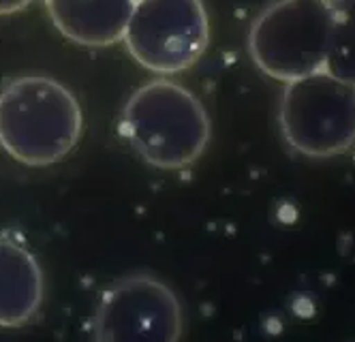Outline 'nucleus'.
Returning a JSON list of instances; mask_svg holds the SVG:
<instances>
[{
	"mask_svg": "<svg viewBox=\"0 0 355 342\" xmlns=\"http://www.w3.org/2000/svg\"><path fill=\"white\" fill-rule=\"evenodd\" d=\"M118 130L144 163L178 171L204 156L212 139V120L206 105L187 86L150 80L126 99Z\"/></svg>",
	"mask_w": 355,
	"mask_h": 342,
	"instance_id": "obj_1",
	"label": "nucleus"
},
{
	"mask_svg": "<svg viewBox=\"0 0 355 342\" xmlns=\"http://www.w3.org/2000/svg\"><path fill=\"white\" fill-rule=\"evenodd\" d=\"M80 101L49 75H19L0 88V148L26 167H49L78 148Z\"/></svg>",
	"mask_w": 355,
	"mask_h": 342,
	"instance_id": "obj_2",
	"label": "nucleus"
},
{
	"mask_svg": "<svg viewBox=\"0 0 355 342\" xmlns=\"http://www.w3.org/2000/svg\"><path fill=\"white\" fill-rule=\"evenodd\" d=\"M332 0H272L248 28V54L270 80L289 84L325 69Z\"/></svg>",
	"mask_w": 355,
	"mask_h": 342,
	"instance_id": "obj_3",
	"label": "nucleus"
},
{
	"mask_svg": "<svg viewBox=\"0 0 355 342\" xmlns=\"http://www.w3.org/2000/svg\"><path fill=\"white\" fill-rule=\"evenodd\" d=\"M278 128L295 154L325 161L355 146V86L321 69L285 84Z\"/></svg>",
	"mask_w": 355,
	"mask_h": 342,
	"instance_id": "obj_4",
	"label": "nucleus"
},
{
	"mask_svg": "<svg viewBox=\"0 0 355 342\" xmlns=\"http://www.w3.org/2000/svg\"><path fill=\"white\" fill-rule=\"evenodd\" d=\"M122 43L150 73L178 75L193 69L210 45L204 0H135Z\"/></svg>",
	"mask_w": 355,
	"mask_h": 342,
	"instance_id": "obj_5",
	"label": "nucleus"
},
{
	"mask_svg": "<svg viewBox=\"0 0 355 342\" xmlns=\"http://www.w3.org/2000/svg\"><path fill=\"white\" fill-rule=\"evenodd\" d=\"M182 306L173 289L152 274H129L101 296L94 342H180Z\"/></svg>",
	"mask_w": 355,
	"mask_h": 342,
	"instance_id": "obj_6",
	"label": "nucleus"
},
{
	"mask_svg": "<svg viewBox=\"0 0 355 342\" xmlns=\"http://www.w3.org/2000/svg\"><path fill=\"white\" fill-rule=\"evenodd\" d=\"M54 28L75 45L112 47L122 41L135 0H43Z\"/></svg>",
	"mask_w": 355,
	"mask_h": 342,
	"instance_id": "obj_7",
	"label": "nucleus"
},
{
	"mask_svg": "<svg viewBox=\"0 0 355 342\" xmlns=\"http://www.w3.org/2000/svg\"><path fill=\"white\" fill-rule=\"evenodd\" d=\"M45 280L37 257L15 240L0 238V327H21L43 304Z\"/></svg>",
	"mask_w": 355,
	"mask_h": 342,
	"instance_id": "obj_8",
	"label": "nucleus"
},
{
	"mask_svg": "<svg viewBox=\"0 0 355 342\" xmlns=\"http://www.w3.org/2000/svg\"><path fill=\"white\" fill-rule=\"evenodd\" d=\"M325 71L355 86V0H332Z\"/></svg>",
	"mask_w": 355,
	"mask_h": 342,
	"instance_id": "obj_9",
	"label": "nucleus"
},
{
	"mask_svg": "<svg viewBox=\"0 0 355 342\" xmlns=\"http://www.w3.org/2000/svg\"><path fill=\"white\" fill-rule=\"evenodd\" d=\"M35 0H0V15H13L26 7H31Z\"/></svg>",
	"mask_w": 355,
	"mask_h": 342,
	"instance_id": "obj_10",
	"label": "nucleus"
}]
</instances>
